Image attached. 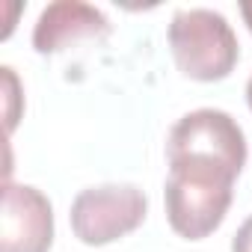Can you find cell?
<instances>
[{
	"label": "cell",
	"instance_id": "6da1fadb",
	"mask_svg": "<svg viewBox=\"0 0 252 252\" xmlns=\"http://www.w3.org/2000/svg\"><path fill=\"white\" fill-rule=\"evenodd\" d=\"M169 48L178 71L202 83L228 77L240 57L231 24L214 9H178L169 24Z\"/></svg>",
	"mask_w": 252,
	"mask_h": 252
},
{
	"label": "cell",
	"instance_id": "7a4b0ae2",
	"mask_svg": "<svg viewBox=\"0 0 252 252\" xmlns=\"http://www.w3.org/2000/svg\"><path fill=\"white\" fill-rule=\"evenodd\" d=\"M234 175L208 166H169L163 202L166 220L175 234L187 240H202L214 234L231 205Z\"/></svg>",
	"mask_w": 252,
	"mask_h": 252
},
{
	"label": "cell",
	"instance_id": "3957f363",
	"mask_svg": "<svg viewBox=\"0 0 252 252\" xmlns=\"http://www.w3.org/2000/svg\"><path fill=\"white\" fill-rule=\"evenodd\" d=\"M166 160L169 166H208L237 178L246 163V137L225 110L202 107L172 125Z\"/></svg>",
	"mask_w": 252,
	"mask_h": 252
},
{
	"label": "cell",
	"instance_id": "277c9868",
	"mask_svg": "<svg viewBox=\"0 0 252 252\" xmlns=\"http://www.w3.org/2000/svg\"><path fill=\"white\" fill-rule=\"evenodd\" d=\"M149 199L134 184L86 187L71 202V231L86 246L113 243L143 225Z\"/></svg>",
	"mask_w": 252,
	"mask_h": 252
},
{
	"label": "cell",
	"instance_id": "5b68a950",
	"mask_svg": "<svg viewBox=\"0 0 252 252\" xmlns=\"http://www.w3.org/2000/svg\"><path fill=\"white\" fill-rule=\"evenodd\" d=\"M54 243V208L48 196L30 184L6 181L0 246L3 252H48Z\"/></svg>",
	"mask_w": 252,
	"mask_h": 252
},
{
	"label": "cell",
	"instance_id": "8992f818",
	"mask_svg": "<svg viewBox=\"0 0 252 252\" xmlns=\"http://www.w3.org/2000/svg\"><path fill=\"white\" fill-rule=\"evenodd\" d=\"M107 33H110V21L101 9L89 3H77V0H60V3L42 9L33 27V48L39 54H57L77 39H92Z\"/></svg>",
	"mask_w": 252,
	"mask_h": 252
},
{
	"label": "cell",
	"instance_id": "52a82bcc",
	"mask_svg": "<svg viewBox=\"0 0 252 252\" xmlns=\"http://www.w3.org/2000/svg\"><path fill=\"white\" fill-rule=\"evenodd\" d=\"M231 252H252V217L237 228V234L231 240Z\"/></svg>",
	"mask_w": 252,
	"mask_h": 252
},
{
	"label": "cell",
	"instance_id": "ba28073f",
	"mask_svg": "<svg viewBox=\"0 0 252 252\" xmlns=\"http://www.w3.org/2000/svg\"><path fill=\"white\" fill-rule=\"evenodd\" d=\"M240 15H243V21H246L249 33H252V0H246V3H240Z\"/></svg>",
	"mask_w": 252,
	"mask_h": 252
},
{
	"label": "cell",
	"instance_id": "9c48e42d",
	"mask_svg": "<svg viewBox=\"0 0 252 252\" xmlns=\"http://www.w3.org/2000/svg\"><path fill=\"white\" fill-rule=\"evenodd\" d=\"M246 101H249V110H252V77H249V83H246Z\"/></svg>",
	"mask_w": 252,
	"mask_h": 252
}]
</instances>
